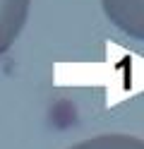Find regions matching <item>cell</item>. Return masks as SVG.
Here are the masks:
<instances>
[{
    "instance_id": "obj_3",
    "label": "cell",
    "mask_w": 144,
    "mask_h": 149,
    "mask_svg": "<svg viewBox=\"0 0 144 149\" xmlns=\"http://www.w3.org/2000/svg\"><path fill=\"white\" fill-rule=\"evenodd\" d=\"M70 149H144V139L125 132H106V135L89 137Z\"/></svg>"
},
{
    "instance_id": "obj_2",
    "label": "cell",
    "mask_w": 144,
    "mask_h": 149,
    "mask_svg": "<svg viewBox=\"0 0 144 149\" xmlns=\"http://www.w3.org/2000/svg\"><path fill=\"white\" fill-rule=\"evenodd\" d=\"M31 0H0V55L10 51V46L22 34L29 15Z\"/></svg>"
},
{
    "instance_id": "obj_1",
    "label": "cell",
    "mask_w": 144,
    "mask_h": 149,
    "mask_svg": "<svg viewBox=\"0 0 144 149\" xmlns=\"http://www.w3.org/2000/svg\"><path fill=\"white\" fill-rule=\"evenodd\" d=\"M101 7L122 34L144 41V0H101Z\"/></svg>"
}]
</instances>
